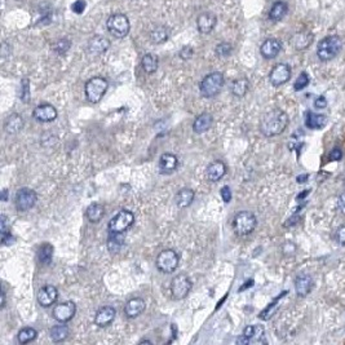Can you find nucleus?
Returning <instances> with one entry per match:
<instances>
[{
  "label": "nucleus",
  "instance_id": "obj_1",
  "mask_svg": "<svg viewBox=\"0 0 345 345\" xmlns=\"http://www.w3.org/2000/svg\"><path fill=\"white\" fill-rule=\"evenodd\" d=\"M290 118L283 110L273 109L264 114L260 120V132L265 137H274L283 134L288 126Z\"/></svg>",
  "mask_w": 345,
  "mask_h": 345
},
{
  "label": "nucleus",
  "instance_id": "obj_2",
  "mask_svg": "<svg viewBox=\"0 0 345 345\" xmlns=\"http://www.w3.org/2000/svg\"><path fill=\"white\" fill-rule=\"evenodd\" d=\"M343 48L342 39L336 35H330L322 39L317 45V56L321 61H330L340 53Z\"/></svg>",
  "mask_w": 345,
  "mask_h": 345
},
{
  "label": "nucleus",
  "instance_id": "obj_3",
  "mask_svg": "<svg viewBox=\"0 0 345 345\" xmlns=\"http://www.w3.org/2000/svg\"><path fill=\"white\" fill-rule=\"evenodd\" d=\"M109 88V82L103 76H93L87 80L84 86V95L88 103L99 104L105 96L106 91Z\"/></svg>",
  "mask_w": 345,
  "mask_h": 345
},
{
  "label": "nucleus",
  "instance_id": "obj_4",
  "mask_svg": "<svg viewBox=\"0 0 345 345\" xmlns=\"http://www.w3.org/2000/svg\"><path fill=\"white\" fill-rule=\"evenodd\" d=\"M224 83H225V78L222 75V72H211L207 76H205L201 82V86H199L201 95L206 99H212V97L217 96L221 92Z\"/></svg>",
  "mask_w": 345,
  "mask_h": 345
},
{
  "label": "nucleus",
  "instance_id": "obj_5",
  "mask_svg": "<svg viewBox=\"0 0 345 345\" xmlns=\"http://www.w3.org/2000/svg\"><path fill=\"white\" fill-rule=\"evenodd\" d=\"M256 225L257 219L252 212L241 211L233 219V230L236 232L237 236H248L256 229Z\"/></svg>",
  "mask_w": 345,
  "mask_h": 345
},
{
  "label": "nucleus",
  "instance_id": "obj_6",
  "mask_svg": "<svg viewBox=\"0 0 345 345\" xmlns=\"http://www.w3.org/2000/svg\"><path fill=\"white\" fill-rule=\"evenodd\" d=\"M106 28H107L110 34L114 35L115 38L122 39L126 38L127 35L130 34L131 24L126 14L115 13L107 18V21H106Z\"/></svg>",
  "mask_w": 345,
  "mask_h": 345
},
{
  "label": "nucleus",
  "instance_id": "obj_7",
  "mask_svg": "<svg viewBox=\"0 0 345 345\" xmlns=\"http://www.w3.org/2000/svg\"><path fill=\"white\" fill-rule=\"evenodd\" d=\"M135 222V215L134 212L130 209H120L115 216H113L109 221V232L110 233H118V234H123L124 232L130 229L131 226L134 225Z\"/></svg>",
  "mask_w": 345,
  "mask_h": 345
},
{
  "label": "nucleus",
  "instance_id": "obj_8",
  "mask_svg": "<svg viewBox=\"0 0 345 345\" xmlns=\"http://www.w3.org/2000/svg\"><path fill=\"white\" fill-rule=\"evenodd\" d=\"M178 261H180V257H178L177 252L174 249L167 248L159 252L157 260H155V265L162 273L171 274L177 269Z\"/></svg>",
  "mask_w": 345,
  "mask_h": 345
},
{
  "label": "nucleus",
  "instance_id": "obj_9",
  "mask_svg": "<svg viewBox=\"0 0 345 345\" xmlns=\"http://www.w3.org/2000/svg\"><path fill=\"white\" fill-rule=\"evenodd\" d=\"M193 288L192 279L186 276V274H178L173 279L171 280V295L174 300H182L185 297L190 294V291Z\"/></svg>",
  "mask_w": 345,
  "mask_h": 345
},
{
  "label": "nucleus",
  "instance_id": "obj_10",
  "mask_svg": "<svg viewBox=\"0 0 345 345\" xmlns=\"http://www.w3.org/2000/svg\"><path fill=\"white\" fill-rule=\"evenodd\" d=\"M36 193L30 188H21L16 193L14 198V206L18 212H28L30 211L36 203Z\"/></svg>",
  "mask_w": 345,
  "mask_h": 345
},
{
  "label": "nucleus",
  "instance_id": "obj_11",
  "mask_svg": "<svg viewBox=\"0 0 345 345\" xmlns=\"http://www.w3.org/2000/svg\"><path fill=\"white\" fill-rule=\"evenodd\" d=\"M75 313L76 305L74 301H64V303L56 304L52 310L53 318L60 323H68L69 321H71Z\"/></svg>",
  "mask_w": 345,
  "mask_h": 345
},
{
  "label": "nucleus",
  "instance_id": "obj_12",
  "mask_svg": "<svg viewBox=\"0 0 345 345\" xmlns=\"http://www.w3.org/2000/svg\"><path fill=\"white\" fill-rule=\"evenodd\" d=\"M291 78V68L287 64H278L272 69L269 74V80L272 86L279 87L283 86L290 80Z\"/></svg>",
  "mask_w": 345,
  "mask_h": 345
},
{
  "label": "nucleus",
  "instance_id": "obj_13",
  "mask_svg": "<svg viewBox=\"0 0 345 345\" xmlns=\"http://www.w3.org/2000/svg\"><path fill=\"white\" fill-rule=\"evenodd\" d=\"M33 116L35 120L40 123H51L57 118V110L51 104H41L38 105L33 111Z\"/></svg>",
  "mask_w": 345,
  "mask_h": 345
},
{
  "label": "nucleus",
  "instance_id": "obj_14",
  "mask_svg": "<svg viewBox=\"0 0 345 345\" xmlns=\"http://www.w3.org/2000/svg\"><path fill=\"white\" fill-rule=\"evenodd\" d=\"M38 303L40 307L43 308H49L53 304H56V301L58 299V290L52 286V284H47L44 287H41L38 291Z\"/></svg>",
  "mask_w": 345,
  "mask_h": 345
},
{
  "label": "nucleus",
  "instance_id": "obj_15",
  "mask_svg": "<svg viewBox=\"0 0 345 345\" xmlns=\"http://www.w3.org/2000/svg\"><path fill=\"white\" fill-rule=\"evenodd\" d=\"M109 48L110 40L105 36H101V35H96L92 39H89L88 45H87V51H88L89 55L92 56L104 55Z\"/></svg>",
  "mask_w": 345,
  "mask_h": 345
},
{
  "label": "nucleus",
  "instance_id": "obj_16",
  "mask_svg": "<svg viewBox=\"0 0 345 345\" xmlns=\"http://www.w3.org/2000/svg\"><path fill=\"white\" fill-rule=\"evenodd\" d=\"M116 317V310L113 307H106L100 308L97 310L96 315H95V325L99 326V327H106V326L111 325Z\"/></svg>",
  "mask_w": 345,
  "mask_h": 345
},
{
  "label": "nucleus",
  "instance_id": "obj_17",
  "mask_svg": "<svg viewBox=\"0 0 345 345\" xmlns=\"http://www.w3.org/2000/svg\"><path fill=\"white\" fill-rule=\"evenodd\" d=\"M25 126V120L21 114L13 113L8 115L4 120V132L7 135H17L22 131Z\"/></svg>",
  "mask_w": 345,
  "mask_h": 345
},
{
  "label": "nucleus",
  "instance_id": "obj_18",
  "mask_svg": "<svg viewBox=\"0 0 345 345\" xmlns=\"http://www.w3.org/2000/svg\"><path fill=\"white\" fill-rule=\"evenodd\" d=\"M146 308V303L144 299L141 297H134L130 301H127L126 307H124V314L127 318H136L140 314H142Z\"/></svg>",
  "mask_w": 345,
  "mask_h": 345
},
{
  "label": "nucleus",
  "instance_id": "obj_19",
  "mask_svg": "<svg viewBox=\"0 0 345 345\" xmlns=\"http://www.w3.org/2000/svg\"><path fill=\"white\" fill-rule=\"evenodd\" d=\"M280 49H282V43H280L278 39H267L264 41L261 47H260V53L264 58L267 60H272V58H276L279 55Z\"/></svg>",
  "mask_w": 345,
  "mask_h": 345
},
{
  "label": "nucleus",
  "instance_id": "obj_20",
  "mask_svg": "<svg viewBox=\"0 0 345 345\" xmlns=\"http://www.w3.org/2000/svg\"><path fill=\"white\" fill-rule=\"evenodd\" d=\"M178 158L172 153H164L159 158V172L162 174H171L177 170Z\"/></svg>",
  "mask_w": 345,
  "mask_h": 345
},
{
  "label": "nucleus",
  "instance_id": "obj_21",
  "mask_svg": "<svg viewBox=\"0 0 345 345\" xmlns=\"http://www.w3.org/2000/svg\"><path fill=\"white\" fill-rule=\"evenodd\" d=\"M313 286H314L313 278L309 274H299L296 279H295V291L300 297H304L310 294Z\"/></svg>",
  "mask_w": 345,
  "mask_h": 345
},
{
  "label": "nucleus",
  "instance_id": "obj_22",
  "mask_svg": "<svg viewBox=\"0 0 345 345\" xmlns=\"http://www.w3.org/2000/svg\"><path fill=\"white\" fill-rule=\"evenodd\" d=\"M217 24V17L211 12H205L197 20V28L201 34H209Z\"/></svg>",
  "mask_w": 345,
  "mask_h": 345
},
{
  "label": "nucleus",
  "instance_id": "obj_23",
  "mask_svg": "<svg viewBox=\"0 0 345 345\" xmlns=\"http://www.w3.org/2000/svg\"><path fill=\"white\" fill-rule=\"evenodd\" d=\"M226 173V164L221 161H215L208 164V167L206 170V176L207 180L211 182L220 181Z\"/></svg>",
  "mask_w": 345,
  "mask_h": 345
},
{
  "label": "nucleus",
  "instance_id": "obj_24",
  "mask_svg": "<svg viewBox=\"0 0 345 345\" xmlns=\"http://www.w3.org/2000/svg\"><path fill=\"white\" fill-rule=\"evenodd\" d=\"M212 123H213V118L211 114L203 113L195 118L194 123H193V131L198 135L205 134L211 128Z\"/></svg>",
  "mask_w": 345,
  "mask_h": 345
},
{
  "label": "nucleus",
  "instance_id": "obj_25",
  "mask_svg": "<svg viewBox=\"0 0 345 345\" xmlns=\"http://www.w3.org/2000/svg\"><path fill=\"white\" fill-rule=\"evenodd\" d=\"M195 198V193L193 189L184 188L181 190H178V193L174 197V201H176V205L180 207V208H186L189 206L192 205L193 201Z\"/></svg>",
  "mask_w": 345,
  "mask_h": 345
},
{
  "label": "nucleus",
  "instance_id": "obj_26",
  "mask_svg": "<svg viewBox=\"0 0 345 345\" xmlns=\"http://www.w3.org/2000/svg\"><path fill=\"white\" fill-rule=\"evenodd\" d=\"M305 124L308 128H311V130H321L327 124V116L309 111L305 118Z\"/></svg>",
  "mask_w": 345,
  "mask_h": 345
},
{
  "label": "nucleus",
  "instance_id": "obj_27",
  "mask_svg": "<svg viewBox=\"0 0 345 345\" xmlns=\"http://www.w3.org/2000/svg\"><path fill=\"white\" fill-rule=\"evenodd\" d=\"M311 40H313V35L309 31H300L294 35V38L291 39V43L294 44L295 48L301 51V49L308 48L310 45Z\"/></svg>",
  "mask_w": 345,
  "mask_h": 345
},
{
  "label": "nucleus",
  "instance_id": "obj_28",
  "mask_svg": "<svg viewBox=\"0 0 345 345\" xmlns=\"http://www.w3.org/2000/svg\"><path fill=\"white\" fill-rule=\"evenodd\" d=\"M70 335V330L65 323L61 325H56L49 330V338L53 343H62L65 342L66 339Z\"/></svg>",
  "mask_w": 345,
  "mask_h": 345
},
{
  "label": "nucleus",
  "instance_id": "obj_29",
  "mask_svg": "<svg viewBox=\"0 0 345 345\" xmlns=\"http://www.w3.org/2000/svg\"><path fill=\"white\" fill-rule=\"evenodd\" d=\"M86 216L91 222H100L105 216V207L100 203H92L86 209Z\"/></svg>",
  "mask_w": 345,
  "mask_h": 345
},
{
  "label": "nucleus",
  "instance_id": "obj_30",
  "mask_svg": "<svg viewBox=\"0 0 345 345\" xmlns=\"http://www.w3.org/2000/svg\"><path fill=\"white\" fill-rule=\"evenodd\" d=\"M158 65H159V58L153 53H146L141 60V66L146 74H154L158 70Z\"/></svg>",
  "mask_w": 345,
  "mask_h": 345
},
{
  "label": "nucleus",
  "instance_id": "obj_31",
  "mask_svg": "<svg viewBox=\"0 0 345 345\" xmlns=\"http://www.w3.org/2000/svg\"><path fill=\"white\" fill-rule=\"evenodd\" d=\"M287 4L284 3V1H277V3L273 4V7L270 9L269 18L272 21H274V22H278V21L282 20L287 14Z\"/></svg>",
  "mask_w": 345,
  "mask_h": 345
},
{
  "label": "nucleus",
  "instance_id": "obj_32",
  "mask_svg": "<svg viewBox=\"0 0 345 345\" xmlns=\"http://www.w3.org/2000/svg\"><path fill=\"white\" fill-rule=\"evenodd\" d=\"M53 259V246L49 243L41 244L38 249V260L41 265H49Z\"/></svg>",
  "mask_w": 345,
  "mask_h": 345
},
{
  "label": "nucleus",
  "instance_id": "obj_33",
  "mask_svg": "<svg viewBox=\"0 0 345 345\" xmlns=\"http://www.w3.org/2000/svg\"><path fill=\"white\" fill-rule=\"evenodd\" d=\"M249 82L246 78H240L234 80L232 84V93L236 97H244L246 93L248 92Z\"/></svg>",
  "mask_w": 345,
  "mask_h": 345
},
{
  "label": "nucleus",
  "instance_id": "obj_34",
  "mask_svg": "<svg viewBox=\"0 0 345 345\" xmlns=\"http://www.w3.org/2000/svg\"><path fill=\"white\" fill-rule=\"evenodd\" d=\"M243 336H246L248 339L249 343L260 342V339L264 336V327L263 326H247L243 330Z\"/></svg>",
  "mask_w": 345,
  "mask_h": 345
},
{
  "label": "nucleus",
  "instance_id": "obj_35",
  "mask_svg": "<svg viewBox=\"0 0 345 345\" xmlns=\"http://www.w3.org/2000/svg\"><path fill=\"white\" fill-rule=\"evenodd\" d=\"M170 38V31L166 26H158L150 33V40L154 44H162Z\"/></svg>",
  "mask_w": 345,
  "mask_h": 345
},
{
  "label": "nucleus",
  "instance_id": "obj_36",
  "mask_svg": "<svg viewBox=\"0 0 345 345\" xmlns=\"http://www.w3.org/2000/svg\"><path fill=\"white\" fill-rule=\"evenodd\" d=\"M36 338H38V331L33 327L21 328L17 334V342L20 344H29V343L34 342Z\"/></svg>",
  "mask_w": 345,
  "mask_h": 345
},
{
  "label": "nucleus",
  "instance_id": "obj_37",
  "mask_svg": "<svg viewBox=\"0 0 345 345\" xmlns=\"http://www.w3.org/2000/svg\"><path fill=\"white\" fill-rule=\"evenodd\" d=\"M122 234L118 233H110L109 240H107V247L111 253H116L120 249V247L123 246V240H122Z\"/></svg>",
  "mask_w": 345,
  "mask_h": 345
},
{
  "label": "nucleus",
  "instance_id": "obj_38",
  "mask_svg": "<svg viewBox=\"0 0 345 345\" xmlns=\"http://www.w3.org/2000/svg\"><path fill=\"white\" fill-rule=\"evenodd\" d=\"M309 82H310V79H309L307 72H301L300 75L297 76L296 80H295L294 89L295 91H303L305 87H308Z\"/></svg>",
  "mask_w": 345,
  "mask_h": 345
},
{
  "label": "nucleus",
  "instance_id": "obj_39",
  "mask_svg": "<svg viewBox=\"0 0 345 345\" xmlns=\"http://www.w3.org/2000/svg\"><path fill=\"white\" fill-rule=\"evenodd\" d=\"M21 101H24L25 104L29 103V99H30V82H29L28 78L22 79L21 82Z\"/></svg>",
  "mask_w": 345,
  "mask_h": 345
},
{
  "label": "nucleus",
  "instance_id": "obj_40",
  "mask_svg": "<svg viewBox=\"0 0 345 345\" xmlns=\"http://www.w3.org/2000/svg\"><path fill=\"white\" fill-rule=\"evenodd\" d=\"M232 51H233L232 44L226 43V41H222V43H220V44L217 45L215 49L216 55L219 56V57H228V56L232 53Z\"/></svg>",
  "mask_w": 345,
  "mask_h": 345
},
{
  "label": "nucleus",
  "instance_id": "obj_41",
  "mask_svg": "<svg viewBox=\"0 0 345 345\" xmlns=\"http://www.w3.org/2000/svg\"><path fill=\"white\" fill-rule=\"evenodd\" d=\"M70 47H71V43H70L69 39H60L55 44L53 49L57 52L58 55H65L66 52L70 49Z\"/></svg>",
  "mask_w": 345,
  "mask_h": 345
},
{
  "label": "nucleus",
  "instance_id": "obj_42",
  "mask_svg": "<svg viewBox=\"0 0 345 345\" xmlns=\"http://www.w3.org/2000/svg\"><path fill=\"white\" fill-rule=\"evenodd\" d=\"M86 5H87L86 0H76L75 3H72L71 9H72V12H75V13L80 14L84 12V9H86Z\"/></svg>",
  "mask_w": 345,
  "mask_h": 345
},
{
  "label": "nucleus",
  "instance_id": "obj_43",
  "mask_svg": "<svg viewBox=\"0 0 345 345\" xmlns=\"http://www.w3.org/2000/svg\"><path fill=\"white\" fill-rule=\"evenodd\" d=\"M335 240L338 241L339 244L345 246V225H342L338 230H336Z\"/></svg>",
  "mask_w": 345,
  "mask_h": 345
},
{
  "label": "nucleus",
  "instance_id": "obj_44",
  "mask_svg": "<svg viewBox=\"0 0 345 345\" xmlns=\"http://www.w3.org/2000/svg\"><path fill=\"white\" fill-rule=\"evenodd\" d=\"M221 197H222V201L225 202V203H229V202L232 201V192H230L229 186H222Z\"/></svg>",
  "mask_w": 345,
  "mask_h": 345
},
{
  "label": "nucleus",
  "instance_id": "obj_45",
  "mask_svg": "<svg viewBox=\"0 0 345 345\" xmlns=\"http://www.w3.org/2000/svg\"><path fill=\"white\" fill-rule=\"evenodd\" d=\"M14 243V238L12 237L10 232L5 233V234H1V244L3 246H10Z\"/></svg>",
  "mask_w": 345,
  "mask_h": 345
},
{
  "label": "nucleus",
  "instance_id": "obj_46",
  "mask_svg": "<svg viewBox=\"0 0 345 345\" xmlns=\"http://www.w3.org/2000/svg\"><path fill=\"white\" fill-rule=\"evenodd\" d=\"M342 158L343 151L342 149H339V147H335V149L331 151V154H330V159H331V161H340Z\"/></svg>",
  "mask_w": 345,
  "mask_h": 345
},
{
  "label": "nucleus",
  "instance_id": "obj_47",
  "mask_svg": "<svg viewBox=\"0 0 345 345\" xmlns=\"http://www.w3.org/2000/svg\"><path fill=\"white\" fill-rule=\"evenodd\" d=\"M314 106L317 107V109H325L326 106H327V100H326L323 96L317 97L314 101Z\"/></svg>",
  "mask_w": 345,
  "mask_h": 345
},
{
  "label": "nucleus",
  "instance_id": "obj_48",
  "mask_svg": "<svg viewBox=\"0 0 345 345\" xmlns=\"http://www.w3.org/2000/svg\"><path fill=\"white\" fill-rule=\"evenodd\" d=\"M0 225H1V234H5V233H8L9 230H8V219L5 215H1L0 216Z\"/></svg>",
  "mask_w": 345,
  "mask_h": 345
},
{
  "label": "nucleus",
  "instance_id": "obj_49",
  "mask_svg": "<svg viewBox=\"0 0 345 345\" xmlns=\"http://www.w3.org/2000/svg\"><path fill=\"white\" fill-rule=\"evenodd\" d=\"M338 208L339 211L342 212L343 215H345V192L343 194H340L338 199Z\"/></svg>",
  "mask_w": 345,
  "mask_h": 345
},
{
  "label": "nucleus",
  "instance_id": "obj_50",
  "mask_svg": "<svg viewBox=\"0 0 345 345\" xmlns=\"http://www.w3.org/2000/svg\"><path fill=\"white\" fill-rule=\"evenodd\" d=\"M192 56H193V49L190 48V47H185V48H182V51L180 52V57H181L182 60H189Z\"/></svg>",
  "mask_w": 345,
  "mask_h": 345
},
{
  "label": "nucleus",
  "instance_id": "obj_51",
  "mask_svg": "<svg viewBox=\"0 0 345 345\" xmlns=\"http://www.w3.org/2000/svg\"><path fill=\"white\" fill-rule=\"evenodd\" d=\"M5 304H7V300H5V292H4L3 290L1 291V309L5 308Z\"/></svg>",
  "mask_w": 345,
  "mask_h": 345
},
{
  "label": "nucleus",
  "instance_id": "obj_52",
  "mask_svg": "<svg viewBox=\"0 0 345 345\" xmlns=\"http://www.w3.org/2000/svg\"><path fill=\"white\" fill-rule=\"evenodd\" d=\"M1 201L7 202L8 201V190L7 189H3V194H1Z\"/></svg>",
  "mask_w": 345,
  "mask_h": 345
}]
</instances>
